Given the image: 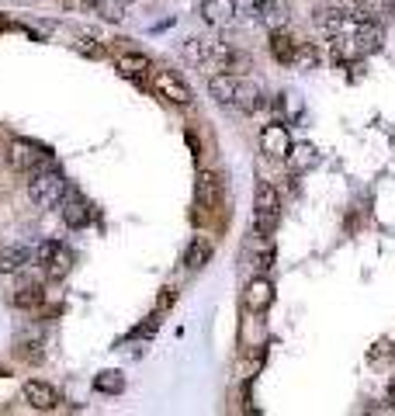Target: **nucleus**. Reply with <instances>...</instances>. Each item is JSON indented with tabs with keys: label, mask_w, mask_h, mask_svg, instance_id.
<instances>
[{
	"label": "nucleus",
	"mask_w": 395,
	"mask_h": 416,
	"mask_svg": "<svg viewBox=\"0 0 395 416\" xmlns=\"http://www.w3.org/2000/svg\"><path fill=\"white\" fill-rule=\"evenodd\" d=\"M66 187H70V181H66L63 170H55V167H38V170H31L28 198H31L38 208H60Z\"/></svg>",
	"instance_id": "nucleus-1"
},
{
	"label": "nucleus",
	"mask_w": 395,
	"mask_h": 416,
	"mask_svg": "<svg viewBox=\"0 0 395 416\" xmlns=\"http://www.w3.org/2000/svg\"><path fill=\"white\" fill-rule=\"evenodd\" d=\"M174 302H177V291H174V288H163V291H160V298H156V312H166Z\"/></svg>",
	"instance_id": "nucleus-27"
},
{
	"label": "nucleus",
	"mask_w": 395,
	"mask_h": 416,
	"mask_svg": "<svg viewBox=\"0 0 395 416\" xmlns=\"http://www.w3.org/2000/svg\"><path fill=\"white\" fill-rule=\"evenodd\" d=\"M21 395H25V402H28L31 409H38V413H49V409H55V406L63 402L60 392H55L49 382H25Z\"/></svg>",
	"instance_id": "nucleus-10"
},
{
	"label": "nucleus",
	"mask_w": 395,
	"mask_h": 416,
	"mask_svg": "<svg viewBox=\"0 0 395 416\" xmlns=\"http://www.w3.org/2000/svg\"><path fill=\"white\" fill-rule=\"evenodd\" d=\"M264 104V94H260V87L253 83V80H243L240 77V83H236V97H233V108H240V112H257Z\"/></svg>",
	"instance_id": "nucleus-17"
},
{
	"label": "nucleus",
	"mask_w": 395,
	"mask_h": 416,
	"mask_svg": "<svg viewBox=\"0 0 395 416\" xmlns=\"http://www.w3.org/2000/svg\"><path fill=\"white\" fill-rule=\"evenodd\" d=\"M295 52H298V42H295L292 31H285V28H274L270 31V56L281 66H292L295 63Z\"/></svg>",
	"instance_id": "nucleus-12"
},
{
	"label": "nucleus",
	"mask_w": 395,
	"mask_h": 416,
	"mask_svg": "<svg viewBox=\"0 0 395 416\" xmlns=\"http://www.w3.org/2000/svg\"><path fill=\"white\" fill-rule=\"evenodd\" d=\"M388 395H392V402H395V375H392V382H388Z\"/></svg>",
	"instance_id": "nucleus-32"
},
{
	"label": "nucleus",
	"mask_w": 395,
	"mask_h": 416,
	"mask_svg": "<svg viewBox=\"0 0 395 416\" xmlns=\"http://www.w3.org/2000/svg\"><path fill=\"white\" fill-rule=\"evenodd\" d=\"M60 216H63V222H66L70 229H84V226H90V219H94V205H90L77 187H66V194H63V201H60Z\"/></svg>",
	"instance_id": "nucleus-6"
},
{
	"label": "nucleus",
	"mask_w": 395,
	"mask_h": 416,
	"mask_svg": "<svg viewBox=\"0 0 395 416\" xmlns=\"http://www.w3.org/2000/svg\"><path fill=\"white\" fill-rule=\"evenodd\" d=\"M316 63H319V49H316L312 42H298V52H295V63H292V66H298V70H316Z\"/></svg>",
	"instance_id": "nucleus-23"
},
{
	"label": "nucleus",
	"mask_w": 395,
	"mask_h": 416,
	"mask_svg": "<svg viewBox=\"0 0 395 416\" xmlns=\"http://www.w3.org/2000/svg\"><path fill=\"white\" fill-rule=\"evenodd\" d=\"M11 28H18L11 18H4V14H0V31H11Z\"/></svg>",
	"instance_id": "nucleus-31"
},
{
	"label": "nucleus",
	"mask_w": 395,
	"mask_h": 416,
	"mask_svg": "<svg viewBox=\"0 0 395 416\" xmlns=\"http://www.w3.org/2000/svg\"><path fill=\"white\" fill-rule=\"evenodd\" d=\"M35 260L42 264V271L49 274V278H66L70 271H73V250L66 246V243H60V239H45V243H38L35 246Z\"/></svg>",
	"instance_id": "nucleus-4"
},
{
	"label": "nucleus",
	"mask_w": 395,
	"mask_h": 416,
	"mask_svg": "<svg viewBox=\"0 0 395 416\" xmlns=\"http://www.w3.org/2000/svg\"><path fill=\"white\" fill-rule=\"evenodd\" d=\"M160 316H163V312H153V316H146V320L129 333V340H146V337H153V333L160 330Z\"/></svg>",
	"instance_id": "nucleus-25"
},
{
	"label": "nucleus",
	"mask_w": 395,
	"mask_h": 416,
	"mask_svg": "<svg viewBox=\"0 0 395 416\" xmlns=\"http://www.w3.org/2000/svg\"><path fill=\"white\" fill-rule=\"evenodd\" d=\"M149 87L163 97V101H170V104H181V108H188V104L194 101V94H191V87L177 77V73H170V70H156L153 73V80H149Z\"/></svg>",
	"instance_id": "nucleus-5"
},
{
	"label": "nucleus",
	"mask_w": 395,
	"mask_h": 416,
	"mask_svg": "<svg viewBox=\"0 0 395 416\" xmlns=\"http://www.w3.org/2000/svg\"><path fill=\"white\" fill-rule=\"evenodd\" d=\"M201 18L212 28H225L236 18V0H201Z\"/></svg>",
	"instance_id": "nucleus-13"
},
{
	"label": "nucleus",
	"mask_w": 395,
	"mask_h": 416,
	"mask_svg": "<svg viewBox=\"0 0 395 416\" xmlns=\"http://www.w3.org/2000/svg\"><path fill=\"white\" fill-rule=\"evenodd\" d=\"M188 146H191V156H194V160H201V142H198L194 132H188Z\"/></svg>",
	"instance_id": "nucleus-29"
},
{
	"label": "nucleus",
	"mask_w": 395,
	"mask_h": 416,
	"mask_svg": "<svg viewBox=\"0 0 395 416\" xmlns=\"http://www.w3.org/2000/svg\"><path fill=\"white\" fill-rule=\"evenodd\" d=\"M319 164V153L309 146V142H298V146H292V153H288V170L298 177V174H305V170H312Z\"/></svg>",
	"instance_id": "nucleus-19"
},
{
	"label": "nucleus",
	"mask_w": 395,
	"mask_h": 416,
	"mask_svg": "<svg viewBox=\"0 0 395 416\" xmlns=\"http://www.w3.org/2000/svg\"><path fill=\"white\" fill-rule=\"evenodd\" d=\"M388 354H392V340H378V343L368 350V357H371V361H378V357H388Z\"/></svg>",
	"instance_id": "nucleus-28"
},
{
	"label": "nucleus",
	"mask_w": 395,
	"mask_h": 416,
	"mask_svg": "<svg viewBox=\"0 0 395 416\" xmlns=\"http://www.w3.org/2000/svg\"><path fill=\"white\" fill-rule=\"evenodd\" d=\"M49 160H52V153L45 146H38L35 139H11L8 142V164L18 174H31V170L45 167Z\"/></svg>",
	"instance_id": "nucleus-3"
},
{
	"label": "nucleus",
	"mask_w": 395,
	"mask_h": 416,
	"mask_svg": "<svg viewBox=\"0 0 395 416\" xmlns=\"http://www.w3.org/2000/svg\"><path fill=\"white\" fill-rule=\"evenodd\" d=\"M243 302H246V309H250V312H267V309L274 305V285H270L264 274H257V278L246 285Z\"/></svg>",
	"instance_id": "nucleus-11"
},
{
	"label": "nucleus",
	"mask_w": 395,
	"mask_h": 416,
	"mask_svg": "<svg viewBox=\"0 0 395 416\" xmlns=\"http://www.w3.org/2000/svg\"><path fill=\"white\" fill-rule=\"evenodd\" d=\"M94 392H101V395H122L125 392V375L122 372H101V375H94Z\"/></svg>",
	"instance_id": "nucleus-21"
},
{
	"label": "nucleus",
	"mask_w": 395,
	"mask_h": 416,
	"mask_svg": "<svg viewBox=\"0 0 395 416\" xmlns=\"http://www.w3.org/2000/svg\"><path fill=\"white\" fill-rule=\"evenodd\" d=\"M42 302H45L42 285H21V288L11 295V305H14V309H38Z\"/></svg>",
	"instance_id": "nucleus-22"
},
{
	"label": "nucleus",
	"mask_w": 395,
	"mask_h": 416,
	"mask_svg": "<svg viewBox=\"0 0 395 416\" xmlns=\"http://www.w3.org/2000/svg\"><path fill=\"white\" fill-rule=\"evenodd\" d=\"M21 357H25L28 364H42V357H45V354H42V347H38V343H21Z\"/></svg>",
	"instance_id": "nucleus-26"
},
{
	"label": "nucleus",
	"mask_w": 395,
	"mask_h": 416,
	"mask_svg": "<svg viewBox=\"0 0 395 416\" xmlns=\"http://www.w3.org/2000/svg\"><path fill=\"white\" fill-rule=\"evenodd\" d=\"M73 49L80 52V56H87V60H104V45L97 38H90V35H80L73 42Z\"/></svg>",
	"instance_id": "nucleus-24"
},
{
	"label": "nucleus",
	"mask_w": 395,
	"mask_h": 416,
	"mask_svg": "<svg viewBox=\"0 0 395 416\" xmlns=\"http://www.w3.org/2000/svg\"><path fill=\"white\" fill-rule=\"evenodd\" d=\"M292 132L285 122H267L260 129V149L270 156V160H288V153H292Z\"/></svg>",
	"instance_id": "nucleus-7"
},
{
	"label": "nucleus",
	"mask_w": 395,
	"mask_h": 416,
	"mask_svg": "<svg viewBox=\"0 0 395 416\" xmlns=\"http://www.w3.org/2000/svg\"><path fill=\"white\" fill-rule=\"evenodd\" d=\"M257 11H260V18H264V25L270 31L274 28H285V21H288V0H264Z\"/></svg>",
	"instance_id": "nucleus-20"
},
{
	"label": "nucleus",
	"mask_w": 395,
	"mask_h": 416,
	"mask_svg": "<svg viewBox=\"0 0 395 416\" xmlns=\"http://www.w3.org/2000/svg\"><path fill=\"white\" fill-rule=\"evenodd\" d=\"M277 219H281V198H277L274 184L257 181V187H253V233L270 236Z\"/></svg>",
	"instance_id": "nucleus-2"
},
{
	"label": "nucleus",
	"mask_w": 395,
	"mask_h": 416,
	"mask_svg": "<svg viewBox=\"0 0 395 416\" xmlns=\"http://www.w3.org/2000/svg\"><path fill=\"white\" fill-rule=\"evenodd\" d=\"M28 260H31L28 246H21V243H0V274H18Z\"/></svg>",
	"instance_id": "nucleus-14"
},
{
	"label": "nucleus",
	"mask_w": 395,
	"mask_h": 416,
	"mask_svg": "<svg viewBox=\"0 0 395 416\" xmlns=\"http://www.w3.org/2000/svg\"><path fill=\"white\" fill-rule=\"evenodd\" d=\"M194 201H198V208H205V212H215V208H218V201H222V181L212 170L198 174V181H194Z\"/></svg>",
	"instance_id": "nucleus-9"
},
{
	"label": "nucleus",
	"mask_w": 395,
	"mask_h": 416,
	"mask_svg": "<svg viewBox=\"0 0 395 416\" xmlns=\"http://www.w3.org/2000/svg\"><path fill=\"white\" fill-rule=\"evenodd\" d=\"M115 70H118L125 80H136V83H142V77L153 70V63H149V56H142V52H125V56H118Z\"/></svg>",
	"instance_id": "nucleus-15"
},
{
	"label": "nucleus",
	"mask_w": 395,
	"mask_h": 416,
	"mask_svg": "<svg viewBox=\"0 0 395 416\" xmlns=\"http://www.w3.org/2000/svg\"><path fill=\"white\" fill-rule=\"evenodd\" d=\"M118 4H122V8H125V4H132V0H118Z\"/></svg>",
	"instance_id": "nucleus-33"
},
{
	"label": "nucleus",
	"mask_w": 395,
	"mask_h": 416,
	"mask_svg": "<svg viewBox=\"0 0 395 416\" xmlns=\"http://www.w3.org/2000/svg\"><path fill=\"white\" fill-rule=\"evenodd\" d=\"M329 60L340 63V66H354V63L364 60V52H361V45H357V38L351 31H340V35H333V42H329Z\"/></svg>",
	"instance_id": "nucleus-8"
},
{
	"label": "nucleus",
	"mask_w": 395,
	"mask_h": 416,
	"mask_svg": "<svg viewBox=\"0 0 395 416\" xmlns=\"http://www.w3.org/2000/svg\"><path fill=\"white\" fill-rule=\"evenodd\" d=\"M236 83H240L236 73H212V80H208V94H212L218 104H225V108H233Z\"/></svg>",
	"instance_id": "nucleus-16"
},
{
	"label": "nucleus",
	"mask_w": 395,
	"mask_h": 416,
	"mask_svg": "<svg viewBox=\"0 0 395 416\" xmlns=\"http://www.w3.org/2000/svg\"><path fill=\"white\" fill-rule=\"evenodd\" d=\"M212 239L208 236H194L191 243H188V253H184V268L188 271H201L205 264H208V257H212Z\"/></svg>",
	"instance_id": "nucleus-18"
},
{
	"label": "nucleus",
	"mask_w": 395,
	"mask_h": 416,
	"mask_svg": "<svg viewBox=\"0 0 395 416\" xmlns=\"http://www.w3.org/2000/svg\"><path fill=\"white\" fill-rule=\"evenodd\" d=\"M264 0H236V11H257Z\"/></svg>",
	"instance_id": "nucleus-30"
}]
</instances>
